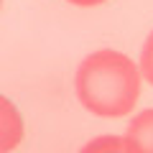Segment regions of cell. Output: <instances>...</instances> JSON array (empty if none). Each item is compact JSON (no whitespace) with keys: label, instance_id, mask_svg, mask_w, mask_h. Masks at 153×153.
<instances>
[{"label":"cell","instance_id":"cell-1","mask_svg":"<svg viewBox=\"0 0 153 153\" xmlns=\"http://www.w3.org/2000/svg\"><path fill=\"white\" fill-rule=\"evenodd\" d=\"M74 89L79 102L92 115L125 117L140 97V66L120 51H92L76 66Z\"/></svg>","mask_w":153,"mask_h":153},{"label":"cell","instance_id":"cell-2","mask_svg":"<svg viewBox=\"0 0 153 153\" xmlns=\"http://www.w3.org/2000/svg\"><path fill=\"white\" fill-rule=\"evenodd\" d=\"M125 143L130 153H153V107L138 112L125 130Z\"/></svg>","mask_w":153,"mask_h":153},{"label":"cell","instance_id":"cell-3","mask_svg":"<svg viewBox=\"0 0 153 153\" xmlns=\"http://www.w3.org/2000/svg\"><path fill=\"white\" fill-rule=\"evenodd\" d=\"M79 153H130V151H128L125 138H120V135H100V138H92L89 143H84Z\"/></svg>","mask_w":153,"mask_h":153},{"label":"cell","instance_id":"cell-4","mask_svg":"<svg viewBox=\"0 0 153 153\" xmlns=\"http://www.w3.org/2000/svg\"><path fill=\"white\" fill-rule=\"evenodd\" d=\"M138 66H140V74L153 84V31L148 33L146 44H143V49H140V64Z\"/></svg>","mask_w":153,"mask_h":153},{"label":"cell","instance_id":"cell-5","mask_svg":"<svg viewBox=\"0 0 153 153\" xmlns=\"http://www.w3.org/2000/svg\"><path fill=\"white\" fill-rule=\"evenodd\" d=\"M71 5H79V8H92V5H100V3H107V0H66Z\"/></svg>","mask_w":153,"mask_h":153}]
</instances>
